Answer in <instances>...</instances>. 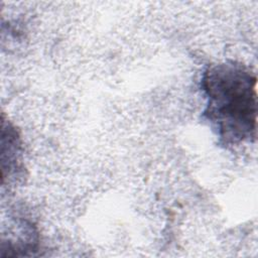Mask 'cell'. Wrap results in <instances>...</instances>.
Listing matches in <instances>:
<instances>
[{
	"label": "cell",
	"mask_w": 258,
	"mask_h": 258,
	"mask_svg": "<svg viewBox=\"0 0 258 258\" xmlns=\"http://www.w3.org/2000/svg\"><path fill=\"white\" fill-rule=\"evenodd\" d=\"M257 78L242 62L210 66L202 78L204 115L225 145L253 142L257 133Z\"/></svg>",
	"instance_id": "cell-1"
}]
</instances>
